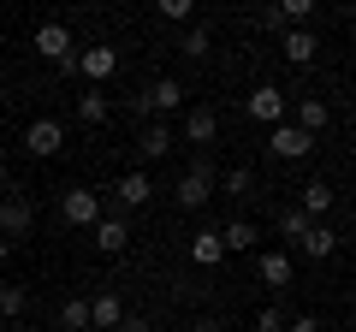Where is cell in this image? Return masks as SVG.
<instances>
[{
    "label": "cell",
    "mask_w": 356,
    "mask_h": 332,
    "mask_svg": "<svg viewBox=\"0 0 356 332\" xmlns=\"http://www.w3.org/2000/svg\"><path fill=\"white\" fill-rule=\"evenodd\" d=\"M214 184H220V172H214L208 160H196V166H184V179H178L172 202L184 208V214H196V208H208V196H214Z\"/></svg>",
    "instance_id": "1"
},
{
    "label": "cell",
    "mask_w": 356,
    "mask_h": 332,
    "mask_svg": "<svg viewBox=\"0 0 356 332\" xmlns=\"http://www.w3.org/2000/svg\"><path fill=\"white\" fill-rule=\"evenodd\" d=\"M178 107H184V83H178V77H154V83H143V95H137V113L143 119L178 113Z\"/></svg>",
    "instance_id": "2"
},
{
    "label": "cell",
    "mask_w": 356,
    "mask_h": 332,
    "mask_svg": "<svg viewBox=\"0 0 356 332\" xmlns=\"http://www.w3.org/2000/svg\"><path fill=\"white\" fill-rule=\"evenodd\" d=\"M36 53H42V60H54L60 72H77V48H72V30H65V24H54V18H48L42 30H36Z\"/></svg>",
    "instance_id": "3"
},
{
    "label": "cell",
    "mask_w": 356,
    "mask_h": 332,
    "mask_svg": "<svg viewBox=\"0 0 356 332\" xmlns=\"http://www.w3.org/2000/svg\"><path fill=\"white\" fill-rule=\"evenodd\" d=\"M30 226H36V208H30V196H24V190L0 196V238L18 243V238H30Z\"/></svg>",
    "instance_id": "4"
},
{
    "label": "cell",
    "mask_w": 356,
    "mask_h": 332,
    "mask_svg": "<svg viewBox=\"0 0 356 332\" xmlns=\"http://www.w3.org/2000/svg\"><path fill=\"white\" fill-rule=\"evenodd\" d=\"M107 208H102V190H65L60 196V219L65 226H95Z\"/></svg>",
    "instance_id": "5"
},
{
    "label": "cell",
    "mask_w": 356,
    "mask_h": 332,
    "mask_svg": "<svg viewBox=\"0 0 356 332\" xmlns=\"http://www.w3.org/2000/svg\"><path fill=\"white\" fill-rule=\"evenodd\" d=\"M77 72H83V77H89V90H102L107 77H113V72H119V53H113V48H107V42H95V48H83V53H77Z\"/></svg>",
    "instance_id": "6"
},
{
    "label": "cell",
    "mask_w": 356,
    "mask_h": 332,
    "mask_svg": "<svg viewBox=\"0 0 356 332\" xmlns=\"http://www.w3.org/2000/svg\"><path fill=\"white\" fill-rule=\"evenodd\" d=\"M267 149L280 154V160H303V154H315V137L297 131V125H273L267 131Z\"/></svg>",
    "instance_id": "7"
},
{
    "label": "cell",
    "mask_w": 356,
    "mask_h": 332,
    "mask_svg": "<svg viewBox=\"0 0 356 332\" xmlns=\"http://www.w3.org/2000/svg\"><path fill=\"white\" fill-rule=\"evenodd\" d=\"M95 249H102V256H125L131 249V219L125 214H102L95 219Z\"/></svg>",
    "instance_id": "8"
},
{
    "label": "cell",
    "mask_w": 356,
    "mask_h": 332,
    "mask_svg": "<svg viewBox=\"0 0 356 332\" xmlns=\"http://www.w3.org/2000/svg\"><path fill=\"white\" fill-rule=\"evenodd\" d=\"M24 149L36 154V160H48V154H60V149H65V125H60V119H36V125L24 131Z\"/></svg>",
    "instance_id": "9"
},
{
    "label": "cell",
    "mask_w": 356,
    "mask_h": 332,
    "mask_svg": "<svg viewBox=\"0 0 356 332\" xmlns=\"http://www.w3.org/2000/svg\"><path fill=\"white\" fill-rule=\"evenodd\" d=\"M285 113H291V101H285V90H273V83H261V90L250 95V119H261V125H285Z\"/></svg>",
    "instance_id": "10"
},
{
    "label": "cell",
    "mask_w": 356,
    "mask_h": 332,
    "mask_svg": "<svg viewBox=\"0 0 356 332\" xmlns=\"http://www.w3.org/2000/svg\"><path fill=\"white\" fill-rule=\"evenodd\" d=\"M255 273H261V285H267V291H285V285L297 279V261L285 256V249H267V256L255 261Z\"/></svg>",
    "instance_id": "11"
},
{
    "label": "cell",
    "mask_w": 356,
    "mask_h": 332,
    "mask_svg": "<svg viewBox=\"0 0 356 332\" xmlns=\"http://www.w3.org/2000/svg\"><path fill=\"white\" fill-rule=\"evenodd\" d=\"M280 53H285V65L303 72V65L321 53V42H315V30H285V36H280Z\"/></svg>",
    "instance_id": "12"
},
{
    "label": "cell",
    "mask_w": 356,
    "mask_h": 332,
    "mask_svg": "<svg viewBox=\"0 0 356 332\" xmlns=\"http://www.w3.org/2000/svg\"><path fill=\"white\" fill-rule=\"evenodd\" d=\"M119 320H125V303H119L113 291H102L95 303H89V326L95 332H119Z\"/></svg>",
    "instance_id": "13"
},
{
    "label": "cell",
    "mask_w": 356,
    "mask_h": 332,
    "mask_svg": "<svg viewBox=\"0 0 356 332\" xmlns=\"http://www.w3.org/2000/svg\"><path fill=\"white\" fill-rule=\"evenodd\" d=\"M172 125H161V119H154V125H143V137H137V154L143 160H161V154H172Z\"/></svg>",
    "instance_id": "14"
},
{
    "label": "cell",
    "mask_w": 356,
    "mask_h": 332,
    "mask_svg": "<svg viewBox=\"0 0 356 332\" xmlns=\"http://www.w3.org/2000/svg\"><path fill=\"white\" fill-rule=\"evenodd\" d=\"M297 249H303L309 261H327L332 249H339V231H332V226H321V219H315V226L303 231V243H297Z\"/></svg>",
    "instance_id": "15"
},
{
    "label": "cell",
    "mask_w": 356,
    "mask_h": 332,
    "mask_svg": "<svg viewBox=\"0 0 356 332\" xmlns=\"http://www.w3.org/2000/svg\"><path fill=\"white\" fill-rule=\"evenodd\" d=\"M184 137L208 149V142L220 137V119H214V107H191V113H184Z\"/></svg>",
    "instance_id": "16"
},
{
    "label": "cell",
    "mask_w": 356,
    "mask_h": 332,
    "mask_svg": "<svg viewBox=\"0 0 356 332\" xmlns=\"http://www.w3.org/2000/svg\"><path fill=\"white\" fill-rule=\"evenodd\" d=\"M113 196H119V208H143L154 196V184H149V172H125V179L113 184Z\"/></svg>",
    "instance_id": "17"
},
{
    "label": "cell",
    "mask_w": 356,
    "mask_h": 332,
    "mask_svg": "<svg viewBox=\"0 0 356 332\" xmlns=\"http://www.w3.org/2000/svg\"><path fill=\"white\" fill-rule=\"evenodd\" d=\"M220 249H226V256H250V249H255V226H250V219L220 226Z\"/></svg>",
    "instance_id": "18"
},
{
    "label": "cell",
    "mask_w": 356,
    "mask_h": 332,
    "mask_svg": "<svg viewBox=\"0 0 356 332\" xmlns=\"http://www.w3.org/2000/svg\"><path fill=\"white\" fill-rule=\"evenodd\" d=\"M297 131H309V137H321V125H327V101L321 95H297Z\"/></svg>",
    "instance_id": "19"
},
{
    "label": "cell",
    "mask_w": 356,
    "mask_h": 332,
    "mask_svg": "<svg viewBox=\"0 0 356 332\" xmlns=\"http://www.w3.org/2000/svg\"><path fill=\"white\" fill-rule=\"evenodd\" d=\"M191 261H196V267H220V261H226V249H220V231H196V238H191Z\"/></svg>",
    "instance_id": "20"
},
{
    "label": "cell",
    "mask_w": 356,
    "mask_h": 332,
    "mask_svg": "<svg viewBox=\"0 0 356 332\" xmlns=\"http://www.w3.org/2000/svg\"><path fill=\"white\" fill-rule=\"evenodd\" d=\"M77 119H83V125H107V90H83L77 95Z\"/></svg>",
    "instance_id": "21"
},
{
    "label": "cell",
    "mask_w": 356,
    "mask_h": 332,
    "mask_svg": "<svg viewBox=\"0 0 356 332\" xmlns=\"http://www.w3.org/2000/svg\"><path fill=\"white\" fill-rule=\"evenodd\" d=\"M297 208H303V214L309 219H321V214H327V208H332V184H303V202H297Z\"/></svg>",
    "instance_id": "22"
},
{
    "label": "cell",
    "mask_w": 356,
    "mask_h": 332,
    "mask_svg": "<svg viewBox=\"0 0 356 332\" xmlns=\"http://www.w3.org/2000/svg\"><path fill=\"white\" fill-rule=\"evenodd\" d=\"M60 326H65V332H89V297H65Z\"/></svg>",
    "instance_id": "23"
},
{
    "label": "cell",
    "mask_w": 356,
    "mask_h": 332,
    "mask_svg": "<svg viewBox=\"0 0 356 332\" xmlns=\"http://www.w3.org/2000/svg\"><path fill=\"white\" fill-rule=\"evenodd\" d=\"M220 190H226V196H250L255 190V172H250V166H226V172H220Z\"/></svg>",
    "instance_id": "24"
},
{
    "label": "cell",
    "mask_w": 356,
    "mask_h": 332,
    "mask_svg": "<svg viewBox=\"0 0 356 332\" xmlns=\"http://www.w3.org/2000/svg\"><path fill=\"white\" fill-rule=\"evenodd\" d=\"M24 303H30V297H24V285H0V320H6V326H13V320L24 315Z\"/></svg>",
    "instance_id": "25"
},
{
    "label": "cell",
    "mask_w": 356,
    "mask_h": 332,
    "mask_svg": "<svg viewBox=\"0 0 356 332\" xmlns=\"http://www.w3.org/2000/svg\"><path fill=\"white\" fill-rule=\"evenodd\" d=\"M178 53L202 65V60H208V30H184V36H178Z\"/></svg>",
    "instance_id": "26"
},
{
    "label": "cell",
    "mask_w": 356,
    "mask_h": 332,
    "mask_svg": "<svg viewBox=\"0 0 356 332\" xmlns=\"http://www.w3.org/2000/svg\"><path fill=\"white\" fill-rule=\"evenodd\" d=\"M309 226H315V219H309L303 208H285V214H280V231H285L291 243H303V231H309Z\"/></svg>",
    "instance_id": "27"
},
{
    "label": "cell",
    "mask_w": 356,
    "mask_h": 332,
    "mask_svg": "<svg viewBox=\"0 0 356 332\" xmlns=\"http://www.w3.org/2000/svg\"><path fill=\"white\" fill-rule=\"evenodd\" d=\"M161 18L166 24H191V0H161Z\"/></svg>",
    "instance_id": "28"
},
{
    "label": "cell",
    "mask_w": 356,
    "mask_h": 332,
    "mask_svg": "<svg viewBox=\"0 0 356 332\" xmlns=\"http://www.w3.org/2000/svg\"><path fill=\"white\" fill-rule=\"evenodd\" d=\"M255 24H261V30H280V36L291 30V24H285V13H280V6H267V13H255Z\"/></svg>",
    "instance_id": "29"
},
{
    "label": "cell",
    "mask_w": 356,
    "mask_h": 332,
    "mask_svg": "<svg viewBox=\"0 0 356 332\" xmlns=\"http://www.w3.org/2000/svg\"><path fill=\"white\" fill-rule=\"evenodd\" d=\"M255 332H285V315L280 308H261V315H255Z\"/></svg>",
    "instance_id": "30"
},
{
    "label": "cell",
    "mask_w": 356,
    "mask_h": 332,
    "mask_svg": "<svg viewBox=\"0 0 356 332\" xmlns=\"http://www.w3.org/2000/svg\"><path fill=\"white\" fill-rule=\"evenodd\" d=\"M285 332H321V320L315 315H297V320H285Z\"/></svg>",
    "instance_id": "31"
},
{
    "label": "cell",
    "mask_w": 356,
    "mask_h": 332,
    "mask_svg": "<svg viewBox=\"0 0 356 332\" xmlns=\"http://www.w3.org/2000/svg\"><path fill=\"white\" fill-rule=\"evenodd\" d=\"M119 332H154V326H149L143 315H125V320H119Z\"/></svg>",
    "instance_id": "32"
},
{
    "label": "cell",
    "mask_w": 356,
    "mask_h": 332,
    "mask_svg": "<svg viewBox=\"0 0 356 332\" xmlns=\"http://www.w3.org/2000/svg\"><path fill=\"white\" fill-rule=\"evenodd\" d=\"M191 332H226V326H220V320H214V315H202V320H196V326H191Z\"/></svg>",
    "instance_id": "33"
},
{
    "label": "cell",
    "mask_w": 356,
    "mask_h": 332,
    "mask_svg": "<svg viewBox=\"0 0 356 332\" xmlns=\"http://www.w3.org/2000/svg\"><path fill=\"white\" fill-rule=\"evenodd\" d=\"M6 261H13V243H6V238H0V267H6Z\"/></svg>",
    "instance_id": "34"
},
{
    "label": "cell",
    "mask_w": 356,
    "mask_h": 332,
    "mask_svg": "<svg viewBox=\"0 0 356 332\" xmlns=\"http://www.w3.org/2000/svg\"><path fill=\"white\" fill-rule=\"evenodd\" d=\"M0 184H6V160H0Z\"/></svg>",
    "instance_id": "35"
},
{
    "label": "cell",
    "mask_w": 356,
    "mask_h": 332,
    "mask_svg": "<svg viewBox=\"0 0 356 332\" xmlns=\"http://www.w3.org/2000/svg\"><path fill=\"white\" fill-rule=\"evenodd\" d=\"M6 332H18V326H6Z\"/></svg>",
    "instance_id": "36"
}]
</instances>
